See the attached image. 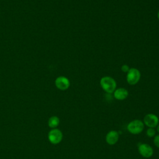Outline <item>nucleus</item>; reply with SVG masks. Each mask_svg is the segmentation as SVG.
<instances>
[{"mask_svg":"<svg viewBox=\"0 0 159 159\" xmlns=\"http://www.w3.org/2000/svg\"><path fill=\"white\" fill-rule=\"evenodd\" d=\"M140 78V71L134 68L129 69L127 74V81L129 84L134 85L137 84Z\"/></svg>","mask_w":159,"mask_h":159,"instance_id":"4","label":"nucleus"},{"mask_svg":"<svg viewBox=\"0 0 159 159\" xmlns=\"http://www.w3.org/2000/svg\"><path fill=\"white\" fill-rule=\"evenodd\" d=\"M159 123L158 117L154 114H148L143 118V124L149 128L156 127Z\"/></svg>","mask_w":159,"mask_h":159,"instance_id":"5","label":"nucleus"},{"mask_svg":"<svg viewBox=\"0 0 159 159\" xmlns=\"http://www.w3.org/2000/svg\"><path fill=\"white\" fill-rule=\"evenodd\" d=\"M138 150L139 153L145 158H150L153 154V148L147 143H140Z\"/></svg>","mask_w":159,"mask_h":159,"instance_id":"6","label":"nucleus"},{"mask_svg":"<svg viewBox=\"0 0 159 159\" xmlns=\"http://www.w3.org/2000/svg\"><path fill=\"white\" fill-rule=\"evenodd\" d=\"M122 70L124 71V72H128V71L129 70V66L127 65H124L122 68H121Z\"/></svg>","mask_w":159,"mask_h":159,"instance_id":"13","label":"nucleus"},{"mask_svg":"<svg viewBox=\"0 0 159 159\" xmlns=\"http://www.w3.org/2000/svg\"><path fill=\"white\" fill-rule=\"evenodd\" d=\"M119 137V134L117 131L111 130L107 134L106 136V141L109 145H113L117 142Z\"/></svg>","mask_w":159,"mask_h":159,"instance_id":"8","label":"nucleus"},{"mask_svg":"<svg viewBox=\"0 0 159 159\" xmlns=\"http://www.w3.org/2000/svg\"><path fill=\"white\" fill-rule=\"evenodd\" d=\"M60 124V119L56 116L50 117L48 120V125L51 129L57 128Z\"/></svg>","mask_w":159,"mask_h":159,"instance_id":"10","label":"nucleus"},{"mask_svg":"<svg viewBox=\"0 0 159 159\" xmlns=\"http://www.w3.org/2000/svg\"><path fill=\"white\" fill-rule=\"evenodd\" d=\"M101 88L108 93H113L116 88V83L115 80L110 76H104L100 80Z\"/></svg>","mask_w":159,"mask_h":159,"instance_id":"1","label":"nucleus"},{"mask_svg":"<svg viewBox=\"0 0 159 159\" xmlns=\"http://www.w3.org/2000/svg\"><path fill=\"white\" fill-rule=\"evenodd\" d=\"M129 93L125 88H120L114 91V96L117 100H124L128 96Z\"/></svg>","mask_w":159,"mask_h":159,"instance_id":"9","label":"nucleus"},{"mask_svg":"<svg viewBox=\"0 0 159 159\" xmlns=\"http://www.w3.org/2000/svg\"><path fill=\"white\" fill-rule=\"evenodd\" d=\"M156 130L154 129V128H148L146 131V134L149 137H152L155 135Z\"/></svg>","mask_w":159,"mask_h":159,"instance_id":"11","label":"nucleus"},{"mask_svg":"<svg viewBox=\"0 0 159 159\" xmlns=\"http://www.w3.org/2000/svg\"><path fill=\"white\" fill-rule=\"evenodd\" d=\"M144 129L143 122L139 119H135L130 122L127 125V130L132 134H139Z\"/></svg>","mask_w":159,"mask_h":159,"instance_id":"2","label":"nucleus"},{"mask_svg":"<svg viewBox=\"0 0 159 159\" xmlns=\"http://www.w3.org/2000/svg\"><path fill=\"white\" fill-rule=\"evenodd\" d=\"M48 139L53 145L58 144L63 139L62 132L57 128L52 129L48 133Z\"/></svg>","mask_w":159,"mask_h":159,"instance_id":"3","label":"nucleus"},{"mask_svg":"<svg viewBox=\"0 0 159 159\" xmlns=\"http://www.w3.org/2000/svg\"><path fill=\"white\" fill-rule=\"evenodd\" d=\"M153 143L157 147L159 148V134L155 135V137L153 139Z\"/></svg>","mask_w":159,"mask_h":159,"instance_id":"12","label":"nucleus"},{"mask_svg":"<svg viewBox=\"0 0 159 159\" xmlns=\"http://www.w3.org/2000/svg\"><path fill=\"white\" fill-rule=\"evenodd\" d=\"M55 84L58 89L63 91L67 89L70 85L69 80L67 78L62 76H58L56 78Z\"/></svg>","mask_w":159,"mask_h":159,"instance_id":"7","label":"nucleus"},{"mask_svg":"<svg viewBox=\"0 0 159 159\" xmlns=\"http://www.w3.org/2000/svg\"><path fill=\"white\" fill-rule=\"evenodd\" d=\"M157 132L159 133V124H158V125L157 126Z\"/></svg>","mask_w":159,"mask_h":159,"instance_id":"14","label":"nucleus"},{"mask_svg":"<svg viewBox=\"0 0 159 159\" xmlns=\"http://www.w3.org/2000/svg\"><path fill=\"white\" fill-rule=\"evenodd\" d=\"M158 19H159V11H158Z\"/></svg>","mask_w":159,"mask_h":159,"instance_id":"15","label":"nucleus"}]
</instances>
